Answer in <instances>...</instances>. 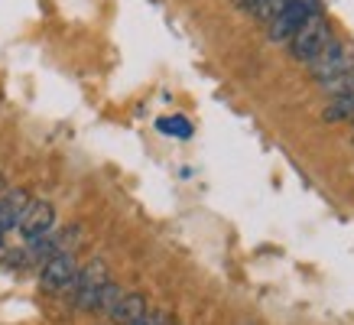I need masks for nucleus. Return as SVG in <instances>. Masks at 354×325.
<instances>
[{
  "mask_svg": "<svg viewBox=\"0 0 354 325\" xmlns=\"http://www.w3.org/2000/svg\"><path fill=\"white\" fill-rule=\"evenodd\" d=\"M120 296H124V290H120L118 283H104L101 290H97V299H95V313H101V315H111V309L120 303Z\"/></svg>",
  "mask_w": 354,
  "mask_h": 325,
  "instance_id": "obj_10",
  "label": "nucleus"
},
{
  "mask_svg": "<svg viewBox=\"0 0 354 325\" xmlns=\"http://www.w3.org/2000/svg\"><path fill=\"white\" fill-rule=\"evenodd\" d=\"M354 68V43L351 39H328L322 53L309 62V75L315 82H325V78H335Z\"/></svg>",
  "mask_w": 354,
  "mask_h": 325,
  "instance_id": "obj_3",
  "label": "nucleus"
},
{
  "mask_svg": "<svg viewBox=\"0 0 354 325\" xmlns=\"http://www.w3.org/2000/svg\"><path fill=\"white\" fill-rule=\"evenodd\" d=\"M286 3H290V0H257L254 17H257V20H263V23H270L279 10H283V7H286Z\"/></svg>",
  "mask_w": 354,
  "mask_h": 325,
  "instance_id": "obj_11",
  "label": "nucleus"
},
{
  "mask_svg": "<svg viewBox=\"0 0 354 325\" xmlns=\"http://www.w3.org/2000/svg\"><path fill=\"white\" fill-rule=\"evenodd\" d=\"M351 143H354V137H351Z\"/></svg>",
  "mask_w": 354,
  "mask_h": 325,
  "instance_id": "obj_14",
  "label": "nucleus"
},
{
  "mask_svg": "<svg viewBox=\"0 0 354 325\" xmlns=\"http://www.w3.org/2000/svg\"><path fill=\"white\" fill-rule=\"evenodd\" d=\"M7 192V179H3V173H0V195Z\"/></svg>",
  "mask_w": 354,
  "mask_h": 325,
  "instance_id": "obj_13",
  "label": "nucleus"
},
{
  "mask_svg": "<svg viewBox=\"0 0 354 325\" xmlns=\"http://www.w3.org/2000/svg\"><path fill=\"white\" fill-rule=\"evenodd\" d=\"M328 39H335L332 20H328L325 13H319V17H312L306 26H299V32L290 39V55L296 59V62L309 65L312 59H315V55L328 46Z\"/></svg>",
  "mask_w": 354,
  "mask_h": 325,
  "instance_id": "obj_2",
  "label": "nucleus"
},
{
  "mask_svg": "<svg viewBox=\"0 0 354 325\" xmlns=\"http://www.w3.org/2000/svg\"><path fill=\"white\" fill-rule=\"evenodd\" d=\"M322 13V0H290L283 10L267 23V39L270 43H290L292 36L299 32V26Z\"/></svg>",
  "mask_w": 354,
  "mask_h": 325,
  "instance_id": "obj_1",
  "label": "nucleus"
},
{
  "mask_svg": "<svg viewBox=\"0 0 354 325\" xmlns=\"http://www.w3.org/2000/svg\"><path fill=\"white\" fill-rule=\"evenodd\" d=\"M319 88L328 91L332 98L354 95V68H348V72H342V75H335V78H325V82H319Z\"/></svg>",
  "mask_w": 354,
  "mask_h": 325,
  "instance_id": "obj_9",
  "label": "nucleus"
},
{
  "mask_svg": "<svg viewBox=\"0 0 354 325\" xmlns=\"http://www.w3.org/2000/svg\"><path fill=\"white\" fill-rule=\"evenodd\" d=\"M156 130L166 133V137H176V140H189L192 137V124L179 114H172V118H160L156 120Z\"/></svg>",
  "mask_w": 354,
  "mask_h": 325,
  "instance_id": "obj_8",
  "label": "nucleus"
},
{
  "mask_svg": "<svg viewBox=\"0 0 354 325\" xmlns=\"http://www.w3.org/2000/svg\"><path fill=\"white\" fill-rule=\"evenodd\" d=\"M147 315V299L140 292H124L120 303L111 309V322L114 325H137Z\"/></svg>",
  "mask_w": 354,
  "mask_h": 325,
  "instance_id": "obj_7",
  "label": "nucleus"
},
{
  "mask_svg": "<svg viewBox=\"0 0 354 325\" xmlns=\"http://www.w3.org/2000/svg\"><path fill=\"white\" fill-rule=\"evenodd\" d=\"M53 225H55V205L53 202H46V198H30V205L23 208L17 231H20L26 241H36V238H43V234H49Z\"/></svg>",
  "mask_w": 354,
  "mask_h": 325,
  "instance_id": "obj_6",
  "label": "nucleus"
},
{
  "mask_svg": "<svg viewBox=\"0 0 354 325\" xmlns=\"http://www.w3.org/2000/svg\"><path fill=\"white\" fill-rule=\"evenodd\" d=\"M108 283V267L104 260H91L88 267H78V277L72 283V303L75 309H85V313H95V299H97V290Z\"/></svg>",
  "mask_w": 354,
  "mask_h": 325,
  "instance_id": "obj_4",
  "label": "nucleus"
},
{
  "mask_svg": "<svg viewBox=\"0 0 354 325\" xmlns=\"http://www.w3.org/2000/svg\"><path fill=\"white\" fill-rule=\"evenodd\" d=\"M78 277L75 254H55L39 267V286L46 292H68Z\"/></svg>",
  "mask_w": 354,
  "mask_h": 325,
  "instance_id": "obj_5",
  "label": "nucleus"
},
{
  "mask_svg": "<svg viewBox=\"0 0 354 325\" xmlns=\"http://www.w3.org/2000/svg\"><path fill=\"white\" fill-rule=\"evenodd\" d=\"M237 7H241V10H250L254 13V7H257V0H234Z\"/></svg>",
  "mask_w": 354,
  "mask_h": 325,
  "instance_id": "obj_12",
  "label": "nucleus"
}]
</instances>
